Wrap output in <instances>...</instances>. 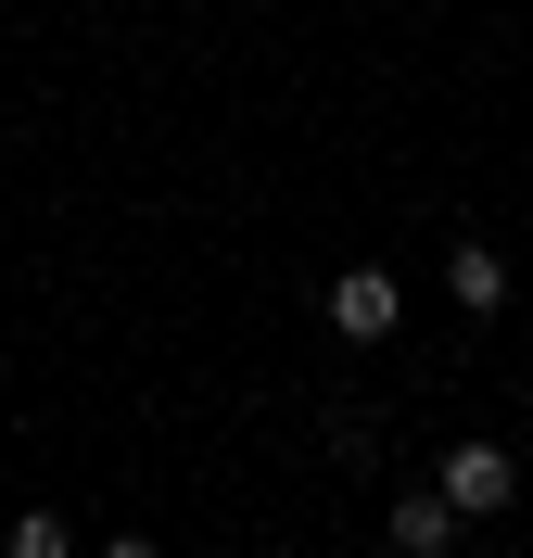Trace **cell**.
Instances as JSON below:
<instances>
[{
  "label": "cell",
  "instance_id": "obj_3",
  "mask_svg": "<svg viewBox=\"0 0 533 558\" xmlns=\"http://www.w3.org/2000/svg\"><path fill=\"white\" fill-rule=\"evenodd\" d=\"M458 533H470V521H458V508H445L432 483L381 508V546H393V558H458Z\"/></svg>",
  "mask_w": 533,
  "mask_h": 558
},
{
  "label": "cell",
  "instance_id": "obj_6",
  "mask_svg": "<svg viewBox=\"0 0 533 558\" xmlns=\"http://www.w3.org/2000/svg\"><path fill=\"white\" fill-rule=\"evenodd\" d=\"M102 558H166V546H153V533H114V546H102Z\"/></svg>",
  "mask_w": 533,
  "mask_h": 558
},
{
  "label": "cell",
  "instance_id": "obj_7",
  "mask_svg": "<svg viewBox=\"0 0 533 558\" xmlns=\"http://www.w3.org/2000/svg\"><path fill=\"white\" fill-rule=\"evenodd\" d=\"M470 558H508V546H470Z\"/></svg>",
  "mask_w": 533,
  "mask_h": 558
},
{
  "label": "cell",
  "instance_id": "obj_4",
  "mask_svg": "<svg viewBox=\"0 0 533 558\" xmlns=\"http://www.w3.org/2000/svg\"><path fill=\"white\" fill-rule=\"evenodd\" d=\"M445 292H458V317H496L508 305V254L496 242H458L445 254Z\"/></svg>",
  "mask_w": 533,
  "mask_h": 558
},
{
  "label": "cell",
  "instance_id": "obj_2",
  "mask_svg": "<svg viewBox=\"0 0 533 558\" xmlns=\"http://www.w3.org/2000/svg\"><path fill=\"white\" fill-rule=\"evenodd\" d=\"M393 317H407V279L393 267H343L330 279V330H343V343H381Z\"/></svg>",
  "mask_w": 533,
  "mask_h": 558
},
{
  "label": "cell",
  "instance_id": "obj_5",
  "mask_svg": "<svg viewBox=\"0 0 533 558\" xmlns=\"http://www.w3.org/2000/svg\"><path fill=\"white\" fill-rule=\"evenodd\" d=\"M76 533H64V508H13V521H0V558H64Z\"/></svg>",
  "mask_w": 533,
  "mask_h": 558
},
{
  "label": "cell",
  "instance_id": "obj_1",
  "mask_svg": "<svg viewBox=\"0 0 533 558\" xmlns=\"http://www.w3.org/2000/svg\"><path fill=\"white\" fill-rule=\"evenodd\" d=\"M432 495H445V508L483 533V521H508V495H521V457H508V445H483V432H458V445L432 457Z\"/></svg>",
  "mask_w": 533,
  "mask_h": 558
}]
</instances>
